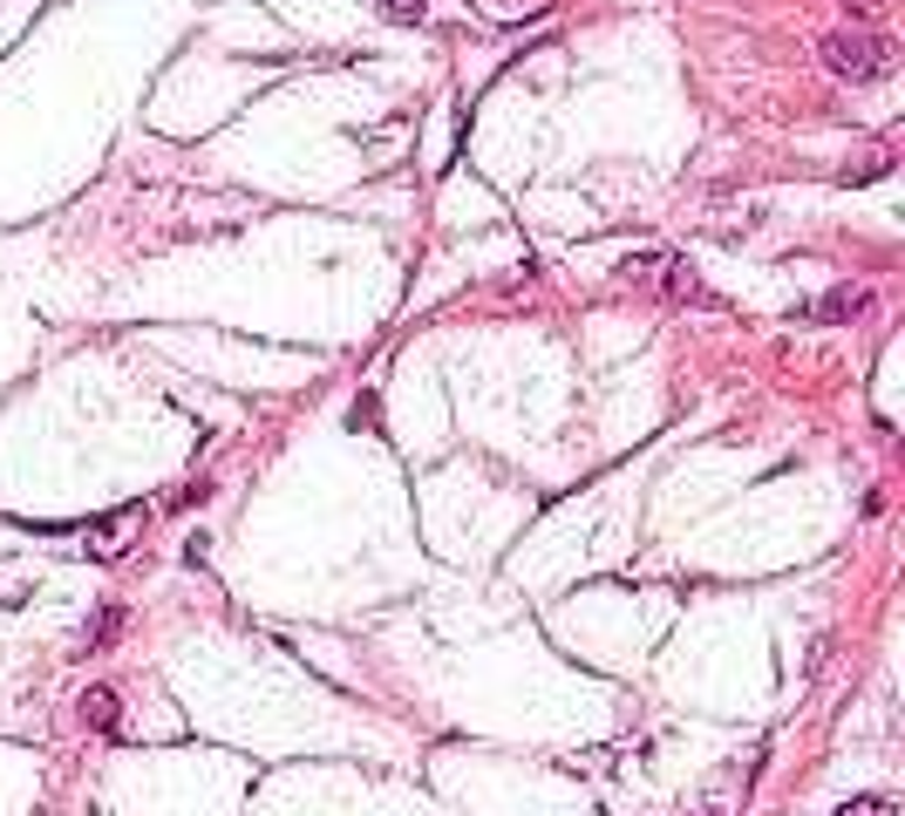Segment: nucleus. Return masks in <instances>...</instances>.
<instances>
[{
    "label": "nucleus",
    "mask_w": 905,
    "mask_h": 816,
    "mask_svg": "<svg viewBox=\"0 0 905 816\" xmlns=\"http://www.w3.org/2000/svg\"><path fill=\"white\" fill-rule=\"evenodd\" d=\"M116 627H123V606H103V612H96V627L83 633V646H109V640H116Z\"/></svg>",
    "instance_id": "39448f33"
},
{
    "label": "nucleus",
    "mask_w": 905,
    "mask_h": 816,
    "mask_svg": "<svg viewBox=\"0 0 905 816\" xmlns=\"http://www.w3.org/2000/svg\"><path fill=\"white\" fill-rule=\"evenodd\" d=\"M83 721H89L96 735L116 728V694H109V687H89V694H83Z\"/></svg>",
    "instance_id": "7ed1b4c3"
},
{
    "label": "nucleus",
    "mask_w": 905,
    "mask_h": 816,
    "mask_svg": "<svg viewBox=\"0 0 905 816\" xmlns=\"http://www.w3.org/2000/svg\"><path fill=\"white\" fill-rule=\"evenodd\" d=\"M838 816H898V803H892V796H851Z\"/></svg>",
    "instance_id": "423d86ee"
},
{
    "label": "nucleus",
    "mask_w": 905,
    "mask_h": 816,
    "mask_svg": "<svg viewBox=\"0 0 905 816\" xmlns=\"http://www.w3.org/2000/svg\"><path fill=\"white\" fill-rule=\"evenodd\" d=\"M892 42L879 28H831L823 34V68L838 75V83H885L892 75Z\"/></svg>",
    "instance_id": "f257e3e1"
},
{
    "label": "nucleus",
    "mask_w": 905,
    "mask_h": 816,
    "mask_svg": "<svg viewBox=\"0 0 905 816\" xmlns=\"http://www.w3.org/2000/svg\"><path fill=\"white\" fill-rule=\"evenodd\" d=\"M864 300H872L864 286H838V293H823V300L810 306V320H858V314H864Z\"/></svg>",
    "instance_id": "f03ea898"
},
{
    "label": "nucleus",
    "mask_w": 905,
    "mask_h": 816,
    "mask_svg": "<svg viewBox=\"0 0 905 816\" xmlns=\"http://www.w3.org/2000/svg\"><path fill=\"white\" fill-rule=\"evenodd\" d=\"M137 518H143V511H116V518H109V524H103V531L89 537V552H116V544L130 537V524H137Z\"/></svg>",
    "instance_id": "20e7f679"
},
{
    "label": "nucleus",
    "mask_w": 905,
    "mask_h": 816,
    "mask_svg": "<svg viewBox=\"0 0 905 816\" xmlns=\"http://www.w3.org/2000/svg\"><path fill=\"white\" fill-rule=\"evenodd\" d=\"M851 14H885V0H844Z\"/></svg>",
    "instance_id": "6e6552de"
},
{
    "label": "nucleus",
    "mask_w": 905,
    "mask_h": 816,
    "mask_svg": "<svg viewBox=\"0 0 905 816\" xmlns=\"http://www.w3.org/2000/svg\"><path fill=\"white\" fill-rule=\"evenodd\" d=\"M388 21H422V0H375Z\"/></svg>",
    "instance_id": "0eeeda50"
}]
</instances>
